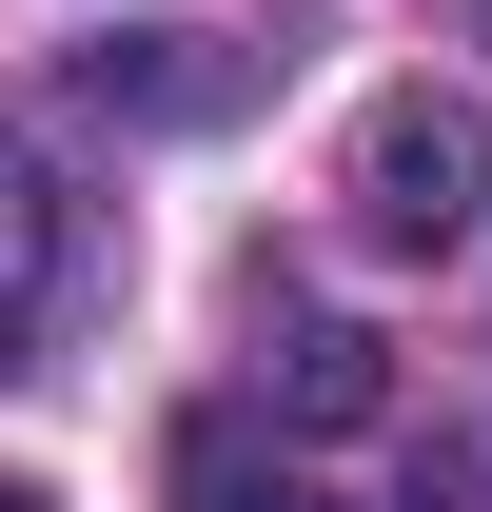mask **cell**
<instances>
[{
	"label": "cell",
	"mask_w": 492,
	"mask_h": 512,
	"mask_svg": "<svg viewBox=\"0 0 492 512\" xmlns=\"http://www.w3.org/2000/svg\"><path fill=\"white\" fill-rule=\"evenodd\" d=\"M178 493H197V512H315V493H296V473H256V453H237V434H178Z\"/></svg>",
	"instance_id": "4"
},
{
	"label": "cell",
	"mask_w": 492,
	"mask_h": 512,
	"mask_svg": "<svg viewBox=\"0 0 492 512\" xmlns=\"http://www.w3.org/2000/svg\"><path fill=\"white\" fill-rule=\"evenodd\" d=\"M0 512H60V493H20V473H0Z\"/></svg>",
	"instance_id": "5"
},
{
	"label": "cell",
	"mask_w": 492,
	"mask_h": 512,
	"mask_svg": "<svg viewBox=\"0 0 492 512\" xmlns=\"http://www.w3.org/2000/svg\"><path fill=\"white\" fill-rule=\"evenodd\" d=\"M40 296H60V197H40V158H20V138H0V375H20Z\"/></svg>",
	"instance_id": "2"
},
{
	"label": "cell",
	"mask_w": 492,
	"mask_h": 512,
	"mask_svg": "<svg viewBox=\"0 0 492 512\" xmlns=\"http://www.w3.org/2000/svg\"><path fill=\"white\" fill-rule=\"evenodd\" d=\"M276 394H296L315 434H355V414H374L394 375H374V335H355V316H296V335H276Z\"/></svg>",
	"instance_id": "3"
},
{
	"label": "cell",
	"mask_w": 492,
	"mask_h": 512,
	"mask_svg": "<svg viewBox=\"0 0 492 512\" xmlns=\"http://www.w3.org/2000/svg\"><path fill=\"white\" fill-rule=\"evenodd\" d=\"M473 197H492L473 99H433V79H414V99H374V119H355V217H374V237H414V256H433Z\"/></svg>",
	"instance_id": "1"
}]
</instances>
